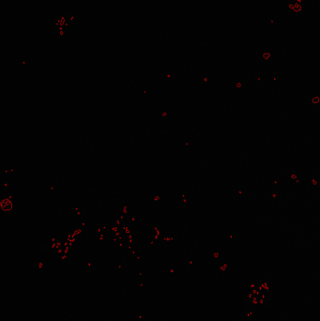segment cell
<instances>
[{
  "label": "cell",
  "mask_w": 320,
  "mask_h": 321,
  "mask_svg": "<svg viewBox=\"0 0 320 321\" xmlns=\"http://www.w3.org/2000/svg\"><path fill=\"white\" fill-rule=\"evenodd\" d=\"M73 21H74V14L71 11L67 10L57 18L56 27L58 29L63 30L64 28L69 27L70 24L73 23Z\"/></svg>",
  "instance_id": "obj_1"
}]
</instances>
